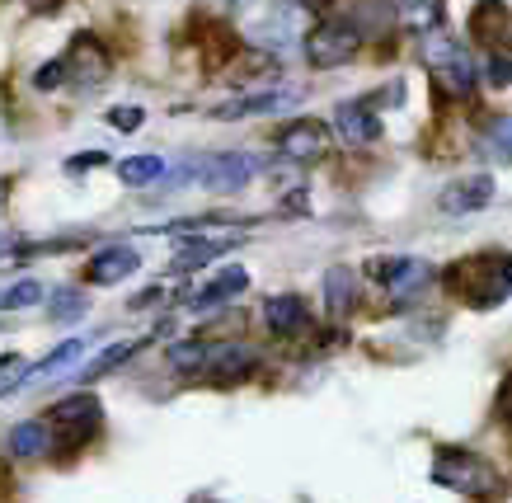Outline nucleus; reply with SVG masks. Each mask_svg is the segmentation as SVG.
I'll use <instances>...</instances> for the list:
<instances>
[{
  "mask_svg": "<svg viewBox=\"0 0 512 503\" xmlns=\"http://www.w3.org/2000/svg\"><path fill=\"white\" fill-rule=\"evenodd\" d=\"M451 292H461L470 306H503L508 301V254H475L466 264H456L447 273Z\"/></svg>",
  "mask_w": 512,
  "mask_h": 503,
  "instance_id": "obj_1",
  "label": "nucleus"
},
{
  "mask_svg": "<svg viewBox=\"0 0 512 503\" xmlns=\"http://www.w3.org/2000/svg\"><path fill=\"white\" fill-rule=\"evenodd\" d=\"M423 62L433 71V85L442 99H470L475 95V62H470V52L447 38V33H428L423 38Z\"/></svg>",
  "mask_w": 512,
  "mask_h": 503,
  "instance_id": "obj_2",
  "label": "nucleus"
},
{
  "mask_svg": "<svg viewBox=\"0 0 512 503\" xmlns=\"http://www.w3.org/2000/svg\"><path fill=\"white\" fill-rule=\"evenodd\" d=\"M433 480L442 489L470 494V499H484V494H494V489L503 485V475H498L494 461H484V456L466 452V447H442L433 461Z\"/></svg>",
  "mask_w": 512,
  "mask_h": 503,
  "instance_id": "obj_3",
  "label": "nucleus"
},
{
  "mask_svg": "<svg viewBox=\"0 0 512 503\" xmlns=\"http://www.w3.org/2000/svg\"><path fill=\"white\" fill-rule=\"evenodd\" d=\"M306 62L315 71H334V66L353 62L357 48H362V29H357L353 19H320L311 33H306Z\"/></svg>",
  "mask_w": 512,
  "mask_h": 503,
  "instance_id": "obj_4",
  "label": "nucleus"
},
{
  "mask_svg": "<svg viewBox=\"0 0 512 503\" xmlns=\"http://www.w3.org/2000/svg\"><path fill=\"white\" fill-rule=\"evenodd\" d=\"M99 419H104V409H99V400L90 391L66 395V400H57V405L47 409V428L62 433L66 442H85L99 428Z\"/></svg>",
  "mask_w": 512,
  "mask_h": 503,
  "instance_id": "obj_5",
  "label": "nucleus"
},
{
  "mask_svg": "<svg viewBox=\"0 0 512 503\" xmlns=\"http://www.w3.org/2000/svg\"><path fill=\"white\" fill-rule=\"evenodd\" d=\"M494 174H461L456 184H447L442 189V198H437V207L447 212V217H470V212H484V207L494 203Z\"/></svg>",
  "mask_w": 512,
  "mask_h": 503,
  "instance_id": "obj_6",
  "label": "nucleus"
},
{
  "mask_svg": "<svg viewBox=\"0 0 512 503\" xmlns=\"http://www.w3.org/2000/svg\"><path fill=\"white\" fill-rule=\"evenodd\" d=\"M329 146V127L320 118H296L278 132V156L282 160H296V165H306V160H320Z\"/></svg>",
  "mask_w": 512,
  "mask_h": 503,
  "instance_id": "obj_7",
  "label": "nucleus"
},
{
  "mask_svg": "<svg viewBox=\"0 0 512 503\" xmlns=\"http://www.w3.org/2000/svg\"><path fill=\"white\" fill-rule=\"evenodd\" d=\"M334 132L339 142H353V146H367V142H381V113L372 109V99H343L334 109Z\"/></svg>",
  "mask_w": 512,
  "mask_h": 503,
  "instance_id": "obj_8",
  "label": "nucleus"
},
{
  "mask_svg": "<svg viewBox=\"0 0 512 503\" xmlns=\"http://www.w3.org/2000/svg\"><path fill=\"white\" fill-rule=\"evenodd\" d=\"M62 62H66V76H76L80 85H99V80H109V71H113L109 48H104L94 33H76L71 57H62Z\"/></svg>",
  "mask_w": 512,
  "mask_h": 503,
  "instance_id": "obj_9",
  "label": "nucleus"
},
{
  "mask_svg": "<svg viewBox=\"0 0 512 503\" xmlns=\"http://www.w3.org/2000/svg\"><path fill=\"white\" fill-rule=\"evenodd\" d=\"M137 268H141V254L132 250V245H104V250L90 254V264H85V283L113 287V283H123V278H132Z\"/></svg>",
  "mask_w": 512,
  "mask_h": 503,
  "instance_id": "obj_10",
  "label": "nucleus"
},
{
  "mask_svg": "<svg viewBox=\"0 0 512 503\" xmlns=\"http://www.w3.org/2000/svg\"><path fill=\"white\" fill-rule=\"evenodd\" d=\"M202 184L212 193H240L254 179V160L245 156V151H231V156H212L202 160Z\"/></svg>",
  "mask_w": 512,
  "mask_h": 503,
  "instance_id": "obj_11",
  "label": "nucleus"
},
{
  "mask_svg": "<svg viewBox=\"0 0 512 503\" xmlns=\"http://www.w3.org/2000/svg\"><path fill=\"white\" fill-rule=\"evenodd\" d=\"M264 325L278 334V339H292V334L311 330V311H306V301L296 297V292H282V297L264 301Z\"/></svg>",
  "mask_w": 512,
  "mask_h": 503,
  "instance_id": "obj_12",
  "label": "nucleus"
},
{
  "mask_svg": "<svg viewBox=\"0 0 512 503\" xmlns=\"http://www.w3.org/2000/svg\"><path fill=\"white\" fill-rule=\"evenodd\" d=\"M259 367V353L249 344H207V362H202V372H212L217 381H245L249 372Z\"/></svg>",
  "mask_w": 512,
  "mask_h": 503,
  "instance_id": "obj_13",
  "label": "nucleus"
},
{
  "mask_svg": "<svg viewBox=\"0 0 512 503\" xmlns=\"http://www.w3.org/2000/svg\"><path fill=\"white\" fill-rule=\"evenodd\" d=\"M470 33L489 52H508V5L503 0H480L475 15H470Z\"/></svg>",
  "mask_w": 512,
  "mask_h": 503,
  "instance_id": "obj_14",
  "label": "nucleus"
},
{
  "mask_svg": "<svg viewBox=\"0 0 512 503\" xmlns=\"http://www.w3.org/2000/svg\"><path fill=\"white\" fill-rule=\"evenodd\" d=\"M249 287V273L240 264H231V268H221L217 278L207 287H198V292H188V306H198V311H207V306H221V301H235L240 292Z\"/></svg>",
  "mask_w": 512,
  "mask_h": 503,
  "instance_id": "obj_15",
  "label": "nucleus"
},
{
  "mask_svg": "<svg viewBox=\"0 0 512 503\" xmlns=\"http://www.w3.org/2000/svg\"><path fill=\"white\" fill-rule=\"evenodd\" d=\"M292 104V90H254L245 99H231V104H217V118H259V113H278Z\"/></svg>",
  "mask_w": 512,
  "mask_h": 503,
  "instance_id": "obj_16",
  "label": "nucleus"
},
{
  "mask_svg": "<svg viewBox=\"0 0 512 503\" xmlns=\"http://www.w3.org/2000/svg\"><path fill=\"white\" fill-rule=\"evenodd\" d=\"M5 447H10V456H19V461H33V456L52 452V428H47V419H24V424L10 428Z\"/></svg>",
  "mask_w": 512,
  "mask_h": 503,
  "instance_id": "obj_17",
  "label": "nucleus"
},
{
  "mask_svg": "<svg viewBox=\"0 0 512 503\" xmlns=\"http://www.w3.org/2000/svg\"><path fill=\"white\" fill-rule=\"evenodd\" d=\"M226 250H235V240H207V236H193L179 245V254L170 259L174 273H198L202 264H212V259H221Z\"/></svg>",
  "mask_w": 512,
  "mask_h": 503,
  "instance_id": "obj_18",
  "label": "nucleus"
},
{
  "mask_svg": "<svg viewBox=\"0 0 512 503\" xmlns=\"http://www.w3.org/2000/svg\"><path fill=\"white\" fill-rule=\"evenodd\" d=\"M325 306L334 320H343V315L357 306V273L353 268H329L325 273Z\"/></svg>",
  "mask_w": 512,
  "mask_h": 503,
  "instance_id": "obj_19",
  "label": "nucleus"
},
{
  "mask_svg": "<svg viewBox=\"0 0 512 503\" xmlns=\"http://www.w3.org/2000/svg\"><path fill=\"white\" fill-rule=\"evenodd\" d=\"M428 278H433V273H428V264H419V259H400V268H395L381 287H386L395 301H409V297H419Z\"/></svg>",
  "mask_w": 512,
  "mask_h": 503,
  "instance_id": "obj_20",
  "label": "nucleus"
},
{
  "mask_svg": "<svg viewBox=\"0 0 512 503\" xmlns=\"http://www.w3.org/2000/svg\"><path fill=\"white\" fill-rule=\"evenodd\" d=\"M43 301H47V320H52V325H76L80 315H85V306H90L80 287H57V292H47Z\"/></svg>",
  "mask_w": 512,
  "mask_h": 503,
  "instance_id": "obj_21",
  "label": "nucleus"
},
{
  "mask_svg": "<svg viewBox=\"0 0 512 503\" xmlns=\"http://www.w3.org/2000/svg\"><path fill=\"white\" fill-rule=\"evenodd\" d=\"M170 170L160 156H127V160H118V179H123L127 189H151L160 174Z\"/></svg>",
  "mask_w": 512,
  "mask_h": 503,
  "instance_id": "obj_22",
  "label": "nucleus"
},
{
  "mask_svg": "<svg viewBox=\"0 0 512 503\" xmlns=\"http://www.w3.org/2000/svg\"><path fill=\"white\" fill-rule=\"evenodd\" d=\"M80 353H85V339H66V344L52 348V353H47L38 367H29V372L19 377V386H24V381H38V377H57V372H62V367H71Z\"/></svg>",
  "mask_w": 512,
  "mask_h": 503,
  "instance_id": "obj_23",
  "label": "nucleus"
},
{
  "mask_svg": "<svg viewBox=\"0 0 512 503\" xmlns=\"http://www.w3.org/2000/svg\"><path fill=\"white\" fill-rule=\"evenodd\" d=\"M400 24H409V29L419 33H437V24H442V0H400Z\"/></svg>",
  "mask_w": 512,
  "mask_h": 503,
  "instance_id": "obj_24",
  "label": "nucleus"
},
{
  "mask_svg": "<svg viewBox=\"0 0 512 503\" xmlns=\"http://www.w3.org/2000/svg\"><path fill=\"white\" fill-rule=\"evenodd\" d=\"M137 348H141V339H132V344H113V348H104V353H99V358H94L90 367H85V372H76V381H85V386H90V381H99L104 372H113V367H123V362L132 358Z\"/></svg>",
  "mask_w": 512,
  "mask_h": 503,
  "instance_id": "obj_25",
  "label": "nucleus"
},
{
  "mask_svg": "<svg viewBox=\"0 0 512 503\" xmlns=\"http://www.w3.org/2000/svg\"><path fill=\"white\" fill-rule=\"evenodd\" d=\"M47 292L38 278H24V283L15 287H0V311H29V306H38Z\"/></svg>",
  "mask_w": 512,
  "mask_h": 503,
  "instance_id": "obj_26",
  "label": "nucleus"
},
{
  "mask_svg": "<svg viewBox=\"0 0 512 503\" xmlns=\"http://www.w3.org/2000/svg\"><path fill=\"white\" fill-rule=\"evenodd\" d=\"M165 362H170L174 372H202V362H207V344H202V339H184V344H174L170 353H165Z\"/></svg>",
  "mask_w": 512,
  "mask_h": 503,
  "instance_id": "obj_27",
  "label": "nucleus"
},
{
  "mask_svg": "<svg viewBox=\"0 0 512 503\" xmlns=\"http://www.w3.org/2000/svg\"><path fill=\"white\" fill-rule=\"evenodd\" d=\"M484 80H489V85H494V90H508V52H489V57H484Z\"/></svg>",
  "mask_w": 512,
  "mask_h": 503,
  "instance_id": "obj_28",
  "label": "nucleus"
},
{
  "mask_svg": "<svg viewBox=\"0 0 512 503\" xmlns=\"http://www.w3.org/2000/svg\"><path fill=\"white\" fill-rule=\"evenodd\" d=\"M109 118V127H118V132H137L141 123H146V113L137 109V104H123V109H109L104 113Z\"/></svg>",
  "mask_w": 512,
  "mask_h": 503,
  "instance_id": "obj_29",
  "label": "nucleus"
},
{
  "mask_svg": "<svg viewBox=\"0 0 512 503\" xmlns=\"http://www.w3.org/2000/svg\"><path fill=\"white\" fill-rule=\"evenodd\" d=\"M62 80H66V62L57 57V62H47V66H38V71H33V90H57Z\"/></svg>",
  "mask_w": 512,
  "mask_h": 503,
  "instance_id": "obj_30",
  "label": "nucleus"
},
{
  "mask_svg": "<svg viewBox=\"0 0 512 503\" xmlns=\"http://www.w3.org/2000/svg\"><path fill=\"white\" fill-rule=\"evenodd\" d=\"M306 207H311V198H306V189H296L278 203V217H306Z\"/></svg>",
  "mask_w": 512,
  "mask_h": 503,
  "instance_id": "obj_31",
  "label": "nucleus"
},
{
  "mask_svg": "<svg viewBox=\"0 0 512 503\" xmlns=\"http://www.w3.org/2000/svg\"><path fill=\"white\" fill-rule=\"evenodd\" d=\"M99 165H109V156H104V151H85V156H71V160H66V170H71V174L99 170Z\"/></svg>",
  "mask_w": 512,
  "mask_h": 503,
  "instance_id": "obj_32",
  "label": "nucleus"
},
{
  "mask_svg": "<svg viewBox=\"0 0 512 503\" xmlns=\"http://www.w3.org/2000/svg\"><path fill=\"white\" fill-rule=\"evenodd\" d=\"M165 292L160 287H151V292H141V297H132V311H141V306H151V301H160Z\"/></svg>",
  "mask_w": 512,
  "mask_h": 503,
  "instance_id": "obj_33",
  "label": "nucleus"
},
{
  "mask_svg": "<svg viewBox=\"0 0 512 503\" xmlns=\"http://www.w3.org/2000/svg\"><path fill=\"white\" fill-rule=\"evenodd\" d=\"M301 5H306V10H315V15H325V10L334 5V0H301Z\"/></svg>",
  "mask_w": 512,
  "mask_h": 503,
  "instance_id": "obj_34",
  "label": "nucleus"
},
{
  "mask_svg": "<svg viewBox=\"0 0 512 503\" xmlns=\"http://www.w3.org/2000/svg\"><path fill=\"white\" fill-rule=\"evenodd\" d=\"M19 358H10V353H5V358H0V372H5V367H15Z\"/></svg>",
  "mask_w": 512,
  "mask_h": 503,
  "instance_id": "obj_35",
  "label": "nucleus"
},
{
  "mask_svg": "<svg viewBox=\"0 0 512 503\" xmlns=\"http://www.w3.org/2000/svg\"><path fill=\"white\" fill-rule=\"evenodd\" d=\"M5 193H10V189H5V184H0V207H5Z\"/></svg>",
  "mask_w": 512,
  "mask_h": 503,
  "instance_id": "obj_36",
  "label": "nucleus"
}]
</instances>
